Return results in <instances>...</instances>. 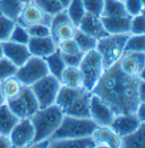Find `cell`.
<instances>
[{
  "label": "cell",
  "instance_id": "10",
  "mask_svg": "<svg viewBox=\"0 0 145 148\" xmlns=\"http://www.w3.org/2000/svg\"><path fill=\"white\" fill-rule=\"evenodd\" d=\"M115 116V111L101 97L92 93L90 99V118L97 125H110Z\"/></svg>",
  "mask_w": 145,
  "mask_h": 148
},
{
  "label": "cell",
  "instance_id": "48",
  "mask_svg": "<svg viewBox=\"0 0 145 148\" xmlns=\"http://www.w3.org/2000/svg\"><path fill=\"white\" fill-rule=\"evenodd\" d=\"M3 57V51H2V43L0 42V59Z\"/></svg>",
  "mask_w": 145,
  "mask_h": 148
},
{
  "label": "cell",
  "instance_id": "26",
  "mask_svg": "<svg viewBox=\"0 0 145 148\" xmlns=\"http://www.w3.org/2000/svg\"><path fill=\"white\" fill-rule=\"evenodd\" d=\"M44 60H46L47 67H48L49 74L59 79L62 71L66 68V63L64 61V58H62L60 51L57 49L53 53H51L47 58H44Z\"/></svg>",
  "mask_w": 145,
  "mask_h": 148
},
{
  "label": "cell",
  "instance_id": "3",
  "mask_svg": "<svg viewBox=\"0 0 145 148\" xmlns=\"http://www.w3.org/2000/svg\"><path fill=\"white\" fill-rule=\"evenodd\" d=\"M97 127V123L91 118H76L64 114L60 125L50 139L91 137Z\"/></svg>",
  "mask_w": 145,
  "mask_h": 148
},
{
  "label": "cell",
  "instance_id": "34",
  "mask_svg": "<svg viewBox=\"0 0 145 148\" xmlns=\"http://www.w3.org/2000/svg\"><path fill=\"white\" fill-rule=\"evenodd\" d=\"M15 24H16L15 21L0 14V42L1 43L9 40Z\"/></svg>",
  "mask_w": 145,
  "mask_h": 148
},
{
  "label": "cell",
  "instance_id": "43",
  "mask_svg": "<svg viewBox=\"0 0 145 148\" xmlns=\"http://www.w3.org/2000/svg\"><path fill=\"white\" fill-rule=\"evenodd\" d=\"M136 116L138 118V120L141 122H145V101L143 102H139L137 109H136V112H135Z\"/></svg>",
  "mask_w": 145,
  "mask_h": 148
},
{
  "label": "cell",
  "instance_id": "7",
  "mask_svg": "<svg viewBox=\"0 0 145 148\" xmlns=\"http://www.w3.org/2000/svg\"><path fill=\"white\" fill-rule=\"evenodd\" d=\"M6 103L18 119H30L40 109L37 99L30 86H24L16 97L8 99Z\"/></svg>",
  "mask_w": 145,
  "mask_h": 148
},
{
  "label": "cell",
  "instance_id": "19",
  "mask_svg": "<svg viewBox=\"0 0 145 148\" xmlns=\"http://www.w3.org/2000/svg\"><path fill=\"white\" fill-rule=\"evenodd\" d=\"M92 92L85 90L84 93L75 99L72 104L64 110L65 115H70L76 118H90V99Z\"/></svg>",
  "mask_w": 145,
  "mask_h": 148
},
{
  "label": "cell",
  "instance_id": "38",
  "mask_svg": "<svg viewBox=\"0 0 145 148\" xmlns=\"http://www.w3.org/2000/svg\"><path fill=\"white\" fill-rule=\"evenodd\" d=\"M85 10L87 14L95 16H102L104 8V0H83Z\"/></svg>",
  "mask_w": 145,
  "mask_h": 148
},
{
  "label": "cell",
  "instance_id": "6",
  "mask_svg": "<svg viewBox=\"0 0 145 148\" xmlns=\"http://www.w3.org/2000/svg\"><path fill=\"white\" fill-rule=\"evenodd\" d=\"M30 87L35 95L40 108H47L56 103L61 83L58 78L49 74Z\"/></svg>",
  "mask_w": 145,
  "mask_h": 148
},
{
  "label": "cell",
  "instance_id": "21",
  "mask_svg": "<svg viewBox=\"0 0 145 148\" xmlns=\"http://www.w3.org/2000/svg\"><path fill=\"white\" fill-rule=\"evenodd\" d=\"M85 90H87V89H85L84 87L72 88V87H67V86H62V85H61L55 104H57L61 110L64 111L66 108H68V106L72 104L75 99H78V97L84 93Z\"/></svg>",
  "mask_w": 145,
  "mask_h": 148
},
{
  "label": "cell",
  "instance_id": "25",
  "mask_svg": "<svg viewBox=\"0 0 145 148\" xmlns=\"http://www.w3.org/2000/svg\"><path fill=\"white\" fill-rule=\"evenodd\" d=\"M19 121V119L8 108L7 103L0 105V134L9 135L14 125Z\"/></svg>",
  "mask_w": 145,
  "mask_h": 148
},
{
  "label": "cell",
  "instance_id": "37",
  "mask_svg": "<svg viewBox=\"0 0 145 148\" xmlns=\"http://www.w3.org/2000/svg\"><path fill=\"white\" fill-rule=\"evenodd\" d=\"M26 29L31 37H43L51 35L50 25L44 24V23H37V24L26 26Z\"/></svg>",
  "mask_w": 145,
  "mask_h": 148
},
{
  "label": "cell",
  "instance_id": "39",
  "mask_svg": "<svg viewBox=\"0 0 145 148\" xmlns=\"http://www.w3.org/2000/svg\"><path fill=\"white\" fill-rule=\"evenodd\" d=\"M57 45H58V50L62 54H75V53L82 52L74 38L60 41V42L57 43Z\"/></svg>",
  "mask_w": 145,
  "mask_h": 148
},
{
  "label": "cell",
  "instance_id": "23",
  "mask_svg": "<svg viewBox=\"0 0 145 148\" xmlns=\"http://www.w3.org/2000/svg\"><path fill=\"white\" fill-rule=\"evenodd\" d=\"M51 28V36L55 38V41L58 43L64 40L74 38L75 33L77 31V26L72 24V21H66L60 24L50 27Z\"/></svg>",
  "mask_w": 145,
  "mask_h": 148
},
{
  "label": "cell",
  "instance_id": "51",
  "mask_svg": "<svg viewBox=\"0 0 145 148\" xmlns=\"http://www.w3.org/2000/svg\"><path fill=\"white\" fill-rule=\"evenodd\" d=\"M142 15H143V16L145 17V6L143 7V10H142Z\"/></svg>",
  "mask_w": 145,
  "mask_h": 148
},
{
  "label": "cell",
  "instance_id": "29",
  "mask_svg": "<svg viewBox=\"0 0 145 148\" xmlns=\"http://www.w3.org/2000/svg\"><path fill=\"white\" fill-rule=\"evenodd\" d=\"M65 10L67 12V15L69 16L72 24H75L76 26L79 25L81 21L84 18V16L86 15V10H85L83 0H70L69 3L66 6Z\"/></svg>",
  "mask_w": 145,
  "mask_h": 148
},
{
  "label": "cell",
  "instance_id": "5",
  "mask_svg": "<svg viewBox=\"0 0 145 148\" xmlns=\"http://www.w3.org/2000/svg\"><path fill=\"white\" fill-rule=\"evenodd\" d=\"M78 68L82 74L83 87L92 92L104 73L103 61L97 50L94 49L85 52Z\"/></svg>",
  "mask_w": 145,
  "mask_h": 148
},
{
  "label": "cell",
  "instance_id": "9",
  "mask_svg": "<svg viewBox=\"0 0 145 148\" xmlns=\"http://www.w3.org/2000/svg\"><path fill=\"white\" fill-rule=\"evenodd\" d=\"M35 131L31 119H19L9 132L12 147H31L34 143Z\"/></svg>",
  "mask_w": 145,
  "mask_h": 148
},
{
  "label": "cell",
  "instance_id": "32",
  "mask_svg": "<svg viewBox=\"0 0 145 148\" xmlns=\"http://www.w3.org/2000/svg\"><path fill=\"white\" fill-rule=\"evenodd\" d=\"M41 10L46 12L49 16H55L56 14L65 10L64 3L59 0H32Z\"/></svg>",
  "mask_w": 145,
  "mask_h": 148
},
{
  "label": "cell",
  "instance_id": "4",
  "mask_svg": "<svg viewBox=\"0 0 145 148\" xmlns=\"http://www.w3.org/2000/svg\"><path fill=\"white\" fill-rule=\"evenodd\" d=\"M129 34H108L97 40V50L100 53L104 69L116 64L125 53V45Z\"/></svg>",
  "mask_w": 145,
  "mask_h": 148
},
{
  "label": "cell",
  "instance_id": "28",
  "mask_svg": "<svg viewBox=\"0 0 145 148\" xmlns=\"http://www.w3.org/2000/svg\"><path fill=\"white\" fill-rule=\"evenodd\" d=\"M24 5L21 0H0V14L12 21H17Z\"/></svg>",
  "mask_w": 145,
  "mask_h": 148
},
{
  "label": "cell",
  "instance_id": "33",
  "mask_svg": "<svg viewBox=\"0 0 145 148\" xmlns=\"http://www.w3.org/2000/svg\"><path fill=\"white\" fill-rule=\"evenodd\" d=\"M125 52H145V34H129Z\"/></svg>",
  "mask_w": 145,
  "mask_h": 148
},
{
  "label": "cell",
  "instance_id": "2",
  "mask_svg": "<svg viewBox=\"0 0 145 148\" xmlns=\"http://www.w3.org/2000/svg\"><path fill=\"white\" fill-rule=\"evenodd\" d=\"M62 118L64 112L57 104H52L47 108H40L30 118L35 131L34 143L50 139L60 125Z\"/></svg>",
  "mask_w": 145,
  "mask_h": 148
},
{
  "label": "cell",
  "instance_id": "13",
  "mask_svg": "<svg viewBox=\"0 0 145 148\" xmlns=\"http://www.w3.org/2000/svg\"><path fill=\"white\" fill-rule=\"evenodd\" d=\"M95 147H121V137L110 125H97L92 135Z\"/></svg>",
  "mask_w": 145,
  "mask_h": 148
},
{
  "label": "cell",
  "instance_id": "36",
  "mask_svg": "<svg viewBox=\"0 0 145 148\" xmlns=\"http://www.w3.org/2000/svg\"><path fill=\"white\" fill-rule=\"evenodd\" d=\"M17 68L18 67L14 64L9 59H7L6 57H2L0 59V83L9 77L15 76Z\"/></svg>",
  "mask_w": 145,
  "mask_h": 148
},
{
  "label": "cell",
  "instance_id": "8",
  "mask_svg": "<svg viewBox=\"0 0 145 148\" xmlns=\"http://www.w3.org/2000/svg\"><path fill=\"white\" fill-rule=\"evenodd\" d=\"M47 75H49V70L46 60L43 58L31 56L21 67L17 68L15 76L24 86H32Z\"/></svg>",
  "mask_w": 145,
  "mask_h": 148
},
{
  "label": "cell",
  "instance_id": "30",
  "mask_svg": "<svg viewBox=\"0 0 145 148\" xmlns=\"http://www.w3.org/2000/svg\"><path fill=\"white\" fill-rule=\"evenodd\" d=\"M74 40L76 41L77 45L79 50L85 53V52H88L91 50L97 49V40L95 37L91 36L90 34L85 33L83 31H81L78 27H77V31L75 33V36Z\"/></svg>",
  "mask_w": 145,
  "mask_h": 148
},
{
  "label": "cell",
  "instance_id": "18",
  "mask_svg": "<svg viewBox=\"0 0 145 148\" xmlns=\"http://www.w3.org/2000/svg\"><path fill=\"white\" fill-rule=\"evenodd\" d=\"M108 34H130V16H118V17H106L101 16Z\"/></svg>",
  "mask_w": 145,
  "mask_h": 148
},
{
  "label": "cell",
  "instance_id": "20",
  "mask_svg": "<svg viewBox=\"0 0 145 148\" xmlns=\"http://www.w3.org/2000/svg\"><path fill=\"white\" fill-rule=\"evenodd\" d=\"M50 147L53 148H91L95 147V143L91 137L68 138V139H50Z\"/></svg>",
  "mask_w": 145,
  "mask_h": 148
},
{
  "label": "cell",
  "instance_id": "14",
  "mask_svg": "<svg viewBox=\"0 0 145 148\" xmlns=\"http://www.w3.org/2000/svg\"><path fill=\"white\" fill-rule=\"evenodd\" d=\"M27 48L31 56L44 59L58 49V45L55 38L50 35L43 37H30Z\"/></svg>",
  "mask_w": 145,
  "mask_h": 148
},
{
  "label": "cell",
  "instance_id": "40",
  "mask_svg": "<svg viewBox=\"0 0 145 148\" xmlns=\"http://www.w3.org/2000/svg\"><path fill=\"white\" fill-rule=\"evenodd\" d=\"M130 34H145V17L142 14L132 17Z\"/></svg>",
  "mask_w": 145,
  "mask_h": 148
},
{
  "label": "cell",
  "instance_id": "22",
  "mask_svg": "<svg viewBox=\"0 0 145 148\" xmlns=\"http://www.w3.org/2000/svg\"><path fill=\"white\" fill-rule=\"evenodd\" d=\"M61 85L67 87H72V88H79L83 87V79H82V74L78 67H70L66 66L65 70L62 71L60 78Z\"/></svg>",
  "mask_w": 145,
  "mask_h": 148
},
{
  "label": "cell",
  "instance_id": "52",
  "mask_svg": "<svg viewBox=\"0 0 145 148\" xmlns=\"http://www.w3.org/2000/svg\"><path fill=\"white\" fill-rule=\"evenodd\" d=\"M142 1V3H143V6H145V0H141Z\"/></svg>",
  "mask_w": 145,
  "mask_h": 148
},
{
  "label": "cell",
  "instance_id": "1",
  "mask_svg": "<svg viewBox=\"0 0 145 148\" xmlns=\"http://www.w3.org/2000/svg\"><path fill=\"white\" fill-rule=\"evenodd\" d=\"M139 78L121 71L118 62L107 69L92 93L103 99L116 114L135 113L139 104Z\"/></svg>",
  "mask_w": 145,
  "mask_h": 148
},
{
  "label": "cell",
  "instance_id": "53",
  "mask_svg": "<svg viewBox=\"0 0 145 148\" xmlns=\"http://www.w3.org/2000/svg\"><path fill=\"white\" fill-rule=\"evenodd\" d=\"M120 1H125V0H120Z\"/></svg>",
  "mask_w": 145,
  "mask_h": 148
},
{
  "label": "cell",
  "instance_id": "49",
  "mask_svg": "<svg viewBox=\"0 0 145 148\" xmlns=\"http://www.w3.org/2000/svg\"><path fill=\"white\" fill-rule=\"evenodd\" d=\"M59 1H61V2L64 3V6L66 7V6H67V5L69 3V1H70V0H59Z\"/></svg>",
  "mask_w": 145,
  "mask_h": 148
},
{
  "label": "cell",
  "instance_id": "17",
  "mask_svg": "<svg viewBox=\"0 0 145 148\" xmlns=\"http://www.w3.org/2000/svg\"><path fill=\"white\" fill-rule=\"evenodd\" d=\"M77 27L81 31L90 34L91 36L95 37L97 40H100V38L108 35V32L104 28V25L102 23L101 17L92 15V14H87L86 12L84 18L81 21V23Z\"/></svg>",
  "mask_w": 145,
  "mask_h": 148
},
{
  "label": "cell",
  "instance_id": "42",
  "mask_svg": "<svg viewBox=\"0 0 145 148\" xmlns=\"http://www.w3.org/2000/svg\"><path fill=\"white\" fill-rule=\"evenodd\" d=\"M83 54H84L83 52H78V53H75V54H62V58H64V61L66 63V66L78 67L81 61H82Z\"/></svg>",
  "mask_w": 145,
  "mask_h": 148
},
{
  "label": "cell",
  "instance_id": "50",
  "mask_svg": "<svg viewBox=\"0 0 145 148\" xmlns=\"http://www.w3.org/2000/svg\"><path fill=\"white\" fill-rule=\"evenodd\" d=\"M21 1H22V3H23V5H26V3L32 2V0H21Z\"/></svg>",
  "mask_w": 145,
  "mask_h": 148
},
{
  "label": "cell",
  "instance_id": "35",
  "mask_svg": "<svg viewBox=\"0 0 145 148\" xmlns=\"http://www.w3.org/2000/svg\"><path fill=\"white\" fill-rule=\"evenodd\" d=\"M30 37L31 36H30L26 27L16 22L12 34H10V37H9V41L16 42V43H22V44H27L30 41Z\"/></svg>",
  "mask_w": 145,
  "mask_h": 148
},
{
  "label": "cell",
  "instance_id": "27",
  "mask_svg": "<svg viewBox=\"0 0 145 148\" xmlns=\"http://www.w3.org/2000/svg\"><path fill=\"white\" fill-rule=\"evenodd\" d=\"M0 87L2 89V93H3L6 99L8 101V99L16 97L22 92L24 85L21 83V80L16 76H12V77H9V78L2 80L0 83Z\"/></svg>",
  "mask_w": 145,
  "mask_h": 148
},
{
  "label": "cell",
  "instance_id": "16",
  "mask_svg": "<svg viewBox=\"0 0 145 148\" xmlns=\"http://www.w3.org/2000/svg\"><path fill=\"white\" fill-rule=\"evenodd\" d=\"M2 51H3V57L9 59L17 67H21L31 57L27 44L16 43L9 40L2 42Z\"/></svg>",
  "mask_w": 145,
  "mask_h": 148
},
{
  "label": "cell",
  "instance_id": "41",
  "mask_svg": "<svg viewBox=\"0 0 145 148\" xmlns=\"http://www.w3.org/2000/svg\"><path fill=\"white\" fill-rule=\"evenodd\" d=\"M124 3H125L126 12H127V14L130 17L142 14V10H143L144 6H143L141 0H125Z\"/></svg>",
  "mask_w": 145,
  "mask_h": 148
},
{
  "label": "cell",
  "instance_id": "12",
  "mask_svg": "<svg viewBox=\"0 0 145 148\" xmlns=\"http://www.w3.org/2000/svg\"><path fill=\"white\" fill-rule=\"evenodd\" d=\"M118 66L122 73L138 77L145 66V52H125L118 61Z\"/></svg>",
  "mask_w": 145,
  "mask_h": 148
},
{
  "label": "cell",
  "instance_id": "31",
  "mask_svg": "<svg viewBox=\"0 0 145 148\" xmlns=\"http://www.w3.org/2000/svg\"><path fill=\"white\" fill-rule=\"evenodd\" d=\"M125 3L120 0H104V8L102 16L106 17H118V16H127ZM129 16V15H128Z\"/></svg>",
  "mask_w": 145,
  "mask_h": 148
},
{
  "label": "cell",
  "instance_id": "24",
  "mask_svg": "<svg viewBox=\"0 0 145 148\" xmlns=\"http://www.w3.org/2000/svg\"><path fill=\"white\" fill-rule=\"evenodd\" d=\"M121 147L145 148V122H141L138 128L130 135L121 138Z\"/></svg>",
  "mask_w": 145,
  "mask_h": 148
},
{
  "label": "cell",
  "instance_id": "46",
  "mask_svg": "<svg viewBox=\"0 0 145 148\" xmlns=\"http://www.w3.org/2000/svg\"><path fill=\"white\" fill-rule=\"evenodd\" d=\"M6 102H7V99L5 97V95H3V93H2V89H1V87H0V105L5 104Z\"/></svg>",
  "mask_w": 145,
  "mask_h": 148
},
{
  "label": "cell",
  "instance_id": "15",
  "mask_svg": "<svg viewBox=\"0 0 145 148\" xmlns=\"http://www.w3.org/2000/svg\"><path fill=\"white\" fill-rule=\"evenodd\" d=\"M139 124L141 121L138 120L136 114L128 113V114H116L110 127L115 130L116 134H118L121 138H124L134 132Z\"/></svg>",
  "mask_w": 145,
  "mask_h": 148
},
{
  "label": "cell",
  "instance_id": "11",
  "mask_svg": "<svg viewBox=\"0 0 145 148\" xmlns=\"http://www.w3.org/2000/svg\"><path fill=\"white\" fill-rule=\"evenodd\" d=\"M16 22L25 27L30 25L37 24V23H44V24L50 25L51 16H49L43 10H41V8H39L32 1L30 3L24 5L22 12L19 14V17Z\"/></svg>",
  "mask_w": 145,
  "mask_h": 148
},
{
  "label": "cell",
  "instance_id": "47",
  "mask_svg": "<svg viewBox=\"0 0 145 148\" xmlns=\"http://www.w3.org/2000/svg\"><path fill=\"white\" fill-rule=\"evenodd\" d=\"M138 78H139L141 80H144L145 82V66L143 67V69L141 70V73L138 75Z\"/></svg>",
  "mask_w": 145,
  "mask_h": 148
},
{
  "label": "cell",
  "instance_id": "45",
  "mask_svg": "<svg viewBox=\"0 0 145 148\" xmlns=\"http://www.w3.org/2000/svg\"><path fill=\"white\" fill-rule=\"evenodd\" d=\"M138 99H139V102L145 101V82L141 79L138 83Z\"/></svg>",
  "mask_w": 145,
  "mask_h": 148
},
{
  "label": "cell",
  "instance_id": "44",
  "mask_svg": "<svg viewBox=\"0 0 145 148\" xmlns=\"http://www.w3.org/2000/svg\"><path fill=\"white\" fill-rule=\"evenodd\" d=\"M0 148H12L9 135L0 134Z\"/></svg>",
  "mask_w": 145,
  "mask_h": 148
}]
</instances>
